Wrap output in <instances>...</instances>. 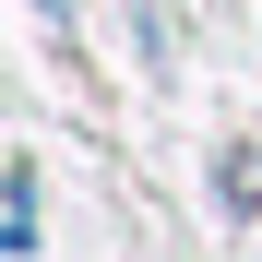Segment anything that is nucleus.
Masks as SVG:
<instances>
[{
    "label": "nucleus",
    "instance_id": "f257e3e1",
    "mask_svg": "<svg viewBox=\"0 0 262 262\" xmlns=\"http://www.w3.org/2000/svg\"><path fill=\"white\" fill-rule=\"evenodd\" d=\"M227 203H238V214H262V155H250V143L227 155Z\"/></svg>",
    "mask_w": 262,
    "mask_h": 262
}]
</instances>
